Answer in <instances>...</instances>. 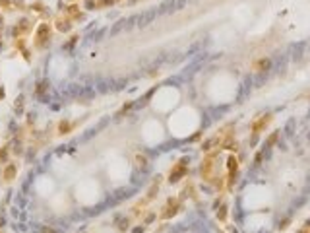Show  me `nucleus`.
Listing matches in <instances>:
<instances>
[{"label": "nucleus", "mask_w": 310, "mask_h": 233, "mask_svg": "<svg viewBox=\"0 0 310 233\" xmlns=\"http://www.w3.org/2000/svg\"><path fill=\"white\" fill-rule=\"evenodd\" d=\"M14 175H16V165H8L6 171H4V179H6V181H10Z\"/></svg>", "instance_id": "nucleus-1"}, {"label": "nucleus", "mask_w": 310, "mask_h": 233, "mask_svg": "<svg viewBox=\"0 0 310 233\" xmlns=\"http://www.w3.org/2000/svg\"><path fill=\"white\" fill-rule=\"evenodd\" d=\"M58 29L60 31H68V29H70V23H68V22H60L58 23Z\"/></svg>", "instance_id": "nucleus-2"}, {"label": "nucleus", "mask_w": 310, "mask_h": 233, "mask_svg": "<svg viewBox=\"0 0 310 233\" xmlns=\"http://www.w3.org/2000/svg\"><path fill=\"white\" fill-rule=\"evenodd\" d=\"M122 25H124V22H118V23H116V25H115V27H113V33H118V31H120V29H122Z\"/></svg>", "instance_id": "nucleus-3"}, {"label": "nucleus", "mask_w": 310, "mask_h": 233, "mask_svg": "<svg viewBox=\"0 0 310 233\" xmlns=\"http://www.w3.org/2000/svg\"><path fill=\"white\" fill-rule=\"evenodd\" d=\"M85 6H87L89 10H91V8H95V6H97V2H95V0H87V2H85Z\"/></svg>", "instance_id": "nucleus-4"}, {"label": "nucleus", "mask_w": 310, "mask_h": 233, "mask_svg": "<svg viewBox=\"0 0 310 233\" xmlns=\"http://www.w3.org/2000/svg\"><path fill=\"white\" fill-rule=\"evenodd\" d=\"M99 6H111L113 4V0H101V2H97Z\"/></svg>", "instance_id": "nucleus-5"}]
</instances>
